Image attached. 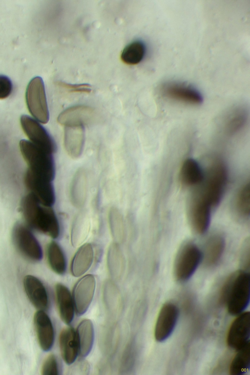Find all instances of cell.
<instances>
[{
	"mask_svg": "<svg viewBox=\"0 0 250 375\" xmlns=\"http://www.w3.org/2000/svg\"><path fill=\"white\" fill-rule=\"evenodd\" d=\"M204 175V170L199 163L193 158H188L181 166L179 179L184 187H196L202 182Z\"/></svg>",
	"mask_w": 250,
	"mask_h": 375,
	"instance_id": "obj_20",
	"label": "cell"
},
{
	"mask_svg": "<svg viewBox=\"0 0 250 375\" xmlns=\"http://www.w3.org/2000/svg\"><path fill=\"white\" fill-rule=\"evenodd\" d=\"M109 223L112 236L116 243L122 242L125 237L123 218L120 211L112 208L109 213Z\"/></svg>",
	"mask_w": 250,
	"mask_h": 375,
	"instance_id": "obj_32",
	"label": "cell"
},
{
	"mask_svg": "<svg viewBox=\"0 0 250 375\" xmlns=\"http://www.w3.org/2000/svg\"><path fill=\"white\" fill-rule=\"evenodd\" d=\"M211 207L192 194L187 207L188 222L192 230L198 234L204 233L210 221Z\"/></svg>",
	"mask_w": 250,
	"mask_h": 375,
	"instance_id": "obj_8",
	"label": "cell"
},
{
	"mask_svg": "<svg viewBox=\"0 0 250 375\" xmlns=\"http://www.w3.org/2000/svg\"><path fill=\"white\" fill-rule=\"evenodd\" d=\"M59 344L62 356L67 364L73 363L79 354V343L76 332L72 327L63 329L61 332Z\"/></svg>",
	"mask_w": 250,
	"mask_h": 375,
	"instance_id": "obj_21",
	"label": "cell"
},
{
	"mask_svg": "<svg viewBox=\"0 0 250 375\" xmlns=\"http://www.w3.org/2000/svg\"><path fill=\"white\" fill-rule=\"evenodd\" d=\"M178 316V308L174 303L167 302L162 306L154 328V337L156 341L163 342L170 336L175 329Z\"/></svg>",
	"mask_w": 250,
	"mask_h": 375,
	"instance_id": "obj_11",
	"label": "cell"
},
{
	"mask_svg": "<svg viewBox=\"0 0 250 375\" xmlns=\"http://www.w3.org/2000/svg\"><path fill=\"white\" fill-rule=\"evenodd\" d=\"M107 262L111 273L115 276L121 274L124 267V257L117 243L110 246L107 253Z\"/></svg>",
	"mask_w": 250,
	"mask_h": 375,
	"instance_id": "obj_33",
	"label": "cell"
},
{
	"mask_svg": "<svg viewBox=\"0 0 250 375\" xmlns=\"http://www.w3.org/2000/svg\"><path fill=\"white\" fill-rule=\"evenodd\" d=\"M47 257L51 269L56 273L63 274L66 269L63 253L59 245L55 242L50 243L47 249Z\"/></svg>",
	"mask_w": 250,
	"mask_h": 375,
	"instance_id": "obj_31",
	"label": "cell"
},
{
	"mask_svg": "<svg viewBox=\"0 0 250 375\" xmlns=\"http://www.w3.org/2000/svg\"><path fill=\"white\" fill-rule=\"evenodd\" d=\"M202 260V252L195 244L184 243L177 252L174 261L173 275L176 280L180 282L188 280Z\"/></svg>",
	"mask_w": 250,
	"mask_h": 375,
	"instance_id": "obj_5",
	"label": "cell"
},
{
	"mask_svg": "<svg viewBox=\"0 0 250 375\" xmlns=\"http://www.w3.org/2000/svg\"><path fill=\"white\" fill-rule=\"evenodd\" d=\"M159 91L163 97L182 104L198 105L203 102V96L197 89L181 82H165L160 86Z\"/></svg>",
	"mask_w": 250,
	"mask_h": 375,
	"instance_id": "obj_7",
	"label": "cell"
},
{
	"mask_svg": "<svg viewBox=\"0 0 250 375\" xmlns=\"http://www.w3.org/2000/svg\"><path fill=\"white\" fill-rule=\"evenodd\" d=\"M57 304L62 320L69 324L72 321L74 314V305L72 296L67 288L59 283L55 287Z\"/></svg>",
	"mask_w": 250,
	"mask_h": 375,
	"instance_id": "obj_23",
	"label": "cell"
},
{
	"mask_svg": "<svg viewBox=\"0 0 250 375\" xmlns=\"http://www.w3.org/2000/svg\"><path fill=\"white\" fill-rule=\"evenodd\" d=\"M250 277L245 270L231 273L226 278L220 291L219 302L227 306L229 313L237 315L249 305Z\"/></svg>",
	"mask_w": 250,
	"mask_h": 375,
	"instance_id": "obj_2",
	"label": "cell"
},
{
	"mask_svg": "<svg viewBox=\"0 0 250 375\" xmlns=\"http://www.w3.org/2000/svg\"><path fill=\"white\" fill-rule=\"evenodd\" d=\"M85 170L79 169L75 173L71 186L70 197L72 204L80 208L85 204L87 196L88 181Z\"/></svg>",
	"mask_w": 250,
	"mask_h": 375,
	"instance_id": "obj_24",
	"label": "cell"
},
{
	"mask_svg": "<svg viewBox=\"0 0 250 375\" xmlns=\"http://www.w3.org/2000/svg\"><path fill=\"white\" fill-rule=\"evenodd\" d=\"M21 208L28 225L53 238L58 237L59 225L51 207L42 206L33 194L29 193L21 200Z\"/></svg>",
	"mask_w": 250,
	"mask_h": 375,
	"instance_id": "obj_3",
	"label": "cell"
},
{
	"mask_svg": "<svg viewBox=\"0 0 250 375\" xmlns=\"http://www.w3.org/2000/svg\"><path fill=\"white\" fill-rule=\"evenodd\" d=\"M13 84L6 76L0 74V99L8 97L11 93Z\"/></svg>",
	"mask_w": 250,
	"mask_h": 375,
	"instance_id": "obj_35",
	"label": "cell"
},
{
	"mask_svg": "<svg viewBox=\"0 0 250 375\" xmlns=\"http://www.w3.org/2000/svg\"><path fill=\"white\" fill-rule=\"evenodd\" d=\"M25 292L31 303L38 310L44 311L48 307L46 290L42 282L31 275L25 276L23 280Z\"/></svg>",
	"mask_w": 250,
	"mask_h": 375,
	"instance_id": "obj_18",
	"label": "cell"
},
{
	"mask_svg": "<svg viewBox=\"0 0 250 375\" xmlns=\"http://www.w3.org/2000/svg\"><path fill=\"white\" fill-rule=\"evenodd\" d=\"M79 343V354L81 357L87 356L90 352L94 339L93 323L89 319H84L79 324L77 329Z\"/></svg>",
	"mask_w": 250,
	"mask_h": 375,
	"instance_id": "obj_26",
	"label": "cell"
},
{
	"mask_svg": "<svg viewBox=\"0 0 250 375\" xmlns=\"http://www.w3.org/2000/svg\"><path fill=\"white\" fill-rule=\"evenodd\" d=\"M26 104L30 113L38 122L46 124L49 118L45 87L42 78L37 76L29 82L26 91Z\"/></svg>",
	"mask_w": 250,
	"mask_h": 375,
	"instance_id": "obj_6",
	"label": "cell"
},
{
	"mask_svg": "<svg viewBox=\"0 0 250 375\" xmlns=\"http://www.w3.org/2000/svg\"><path fill=\"white\" fill-rule=\"evenodd\" d=\"M225 248V240L220 234L215 233L206 241L202 252V260L208 267L216 265L221 259Z\"/></svg>",
	"mask_w": 250,
	"mask_h": 375,
	"instance_id": "obj_22",
	"label": "cell"
},
{
	"mask_svg": "<svg viewBox=\"0 0 250 375\" xmlns=\"http://www.w3.org/2000/svg\"><path fill=\"white\" fill-rule=\"evenodd\" d=\"M249 111L245 105H235L229 110L224 116L220 129L223 135L231 137L238 133L246 125Z\"/></svg>",
	"mask_w": 250,
	"mask_h": 375,
	"instance_id": "obj_14",
	"label": "cell"
},
{
	"mask_svg": "<svg viewBox=\"0 0 250 375\" xmlns=\"http://www.w3.org/2000/svg\"><path fill=\"white\" fill-rule=\"evenodd\" d=\"M236 351L237 353L230 363L229 373L231 375H243L250 369V342Z\"/></svg>",
	"mask_w": 250,
	"mask_h": 375,
	"instance_id": "obj_29",
	"label": "cell"
},
{
	"mask_svg": "<svg viewBox=\"0 0 250 375\" xmlns=\"http://www.w3.org/2000/svg\"><path fill=\"white\" fill-rule=\"evenodd\" d=\"M94 115L95 110L92 107L77 105L68 107L61 112L57 120L65 126H83L92 120Z\"/></svg>",
	"mask_w": 250,
	"mask_h": 375,
	"instance_id": "obj_16",
	"label": "cell"
},
{
	"mask_svg": "<svg viewBox=\"0 0 250 375\" xmlns=\"http://www.w3.org/2000/svg\"><path fill=\"white\" fill-rule=\"evenodd\" d=\"M250 313L243 312L231 323L227 336L228 346L237 350L250 342Z\"/></svg>",
	"mask_w": 250,
	"mask_h": 375,
	"instance_id": "obj_12",
	"label": "cell"
},
{
	"mask_svg": "<svg viewBox=\"0 0 250 375\" xmlns=\"http://www.w3.org/2000/svg\"><path fill=\"white\" fill-rule=\"evenodd\" d=\"M95 287V278L92 274L83 276L74 286L72 298L75 311L78 315H82L88 309L94 294Z\"/></svg>",
	"mask_w": 250,
	"mask_h": 375,
	"instance_id": "obj_13",
	"label": "cell"
},
{
	"mask_svg": "<svg viewBox=\"0 0 250 375\" xmlns=\"http://www.w3.org/2000/svg\"><path fill=\"white\" fill-rule=\"evenodd\" d=\"M146 52L144 43L141 41H135L126 46L121 54V59L128 65H136L144 59Z\"/></svg>",
	"mask_w": 250,
	"mask_h": 375,
	"instance_id": "obj_30",
	"label": "cell"
},
{
	"mask_svg": "<svg viewBox=\"0 0 250 375\" xmlns=\"http://www.w3.org/2000/svg\"><path fill=\"white\" fill-rule=\"evenodd\" d=\"M24 182L26 187L43 206L51 207L55 202V193L52 182L39 178L27 170Z\"/></svg>",
	"mask_w": 250,
	"mask_h": 375,
	"instance_id": "obj_15",
	"label": "cell"
},
{
	"mask_svg": "<svg viewBox=\"0 0 250 375\" xmlns=\"http://www.w3.org/2000/svg\"><path fill=\"white\" fill-rule=\"evenodd\" d=\"M13 241L18 250L24 256L32 261L42 257L41 247L34 235L24 225L17 224L12 231Z\"/></svg>",
	"mask_w": 250,
	"mask_h": 375,
	"instance_id": "obj_9",
	"label": "cell"
},
{
	"mask_svg": "<svg viewBox=\"0 0 250 375\" xmlns=\"http://www.w3.org/2000/svg\"><path fill=\"white\" fill-rule=\"evenodd\" d=\"M20 150L28 165V170L41 179L52 182L55 176V165L52 154L30 141L21 140Z\"/></svg>",
	"mask_w": 250,
	"mask_h": 375,
	"instance_id": "obj_4",
	"label": "cell"
},
{
	"mask_svg": "<svg viewBox=\"0 0 250 375\" xmlns=\"http://www.w3.org/2000/svg\"><path fill=\"white\" fill-rule=\"evenodd\" d=\"M94 251L90 244L83 245L75 254L71 265L73 276L78 277L86 272L91 266Z\"/></svg>",
	"mask_w": 250,
	"mask_h": 375,
	"instance_id": "obj_25",
	"label": "cell"
},
{
	"mask_svg": "<svg viewBox=\"0 0 250 375\" xmlns=\"http://www.w3.org/2000/svg\"><path fill=\"white\" fill-rule=\"evenodd\" d=\"M21 124L31 143L49 153L55 152L56 146L54 141L38 121L23 115L21 117Z\"/></svg>",
	"mask_w": 250,
	"mask_h": 375,
	"instance_id": "obj_10",
	"label": "cell"
},
{
	"mask_svg": "<svg viewBox=\"0 0 250 375\" xmlns=\"http://www.w3.org/2000/svg\"><path fill=\"white\" fill-rule=\"evenodd\" d=\"M250 244L249 239H246L242 245L240 254L242 264L245 267H249L250 257Z\"/></svg>",
	"mask_w": 250,
	"mask_h": 375,
	"instance_id": "obj_37",
	"label": "cell"
},
{
	"mask_svg": "<svg viewBox=\"0 0 250 375\" xmlns=\"http://www.w3.org/2000/svg\"><path fill=\"white\" fill-rule=\"evenodd\" d=\"M232 210L238 218L247 219L250 214V186L248 181L239 187L232 203Z\"/></svg>",
	"mask_w": 250,
	"mask_h": 375,
	"instance_id": "obj_27",
	"label": "cell"
},
{
	"mask_svg": "<svg viewBox=\"0 0 250 375\" xmlns=\"http://www.w3.org/2000/svg\"><path fill=\"white\" fill-rule=\"evenodd\" d=\"M42 375H57L59 374L58 363L55 356L50 354L44 360L42 368Z\"/></svg>",
	"mask_w": 250,
	"mask_h": 375,
	"instance_id": "obj_34",
	"label": "cell"
},
{
	"mask_svg": "<svg viewBox=\"0 0 250 375\" xmlns=\"http://www.w3.org/2000/svg\"><path fill=\"white\" fill-rule=\"evenodd\" d=\"M90 220L86 212H80L75 218L71 230V242L74 246L83 243L86 239L90 229Z\"/></svg>",
	"mask_w": 250,
	"mask_h": 375,
	"instance_id": "obj_28",
	"label": "cell"
},
{
	"mask_svg": "<svg viewBox=\"0 0 250 375\" xmlns=\"http://www.w3.org/2000/svg\"><path fill=\"white\" fill-rule=\"evenodd\" d=\"M64 145L67 154L73 159H77L82 154L84 144L83 126H65Z\"/></svg>",
	"mask_w": 250,
	"mask_h": 375,
	"instance_id": "obj_19",
	"label": "cell"
},
{
	"mask_svg": "<svg viewBox=\"0 0 250 375\" xmlns=\"http://www.w3.org/2000/svg\"><path fill=\"white\" fill-rule=\"evenodd\" d=\"M228 180L227 167L224 161L215 157L204 170L202 182L196 187L193 194L209 205L212 208L221 202Z\"/></svg>",
	"mask_w": 250,
	"mask_h": 375,
	"instance_id": "obj_1",
	"label": "cell"
},
{
	"mask_svg": "<svg viewBox=\"0 0 250 375\" xmlns=\"http://www.w3.org/2000/svg\"><path fill=\"white\" fill-rule=\"evenodd\" d=\"M34 324L41 348L49 351L53 344L54 332L51 321L43 310H38L34 316Z\"/></svg>",
	"mask_w": 250,
	"mask_h": 375,
	"instance_id": "obj_17",
	"label": "cell"
},
{
	"mask_svg": "<svg viewBox=\"0 0 250 375\" xmlns=\"http://www.w3.org/2000/svg\"><path fill=\"white\" fill-rule=\"evenodd\" d=\"M58 84L70 92L90 93L91 86L88 84H72L65 82H59Z\"/></svg>",
	"mask_w": 250,
	"mask_h": 375,
	"instance_id": "obj_36",
	"label": "cell"
}]
</instances>
